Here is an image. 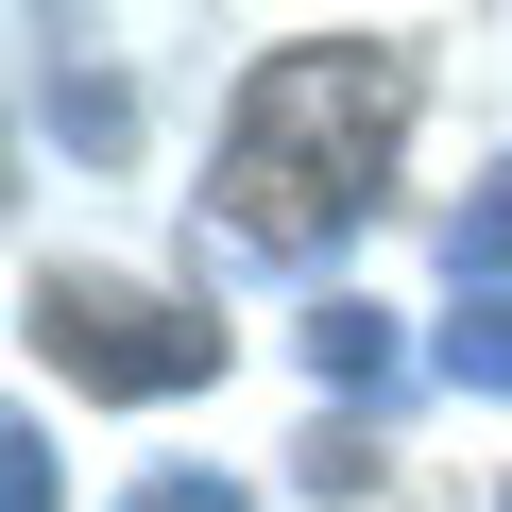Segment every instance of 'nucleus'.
Wrapping results in <instances>:
<instances>
[{
	"label": "nucleus",
	"instance_id": "f257e3e1",
	"mask_svg": "<svg viewBox=\"0 0 512 512\" xmlns=\"http://www.w3.org/2000/svg\"><path fill=\"white\" fill-rule=\"evenodd\" d=\"M393 137H410V52L393 35H291V52H256V86L222 120V171H205L222 239L239 256H325L376 205Z\"/></svg>",
	"mask_w": 512,
	"mask_h": 512
},
{
	"label": "nucleus",
	"instance_id": "f03ea898",
	"mask_svg": "<svg viewBox=\"0 0 512 512\" xmlns=\"http://www.w3.org/2000/svg\"><path fill=\"white\" fill-rule=\"evenodd\" d=\"M35 359H69L86 393H188V376H222V325L171 291H120V274H35Z\"/></svg>",
	"mask_w": 512,
	"mask_h": 512
},
{
	"label": "nucleus",
	"instance_id": "7ed1b4c3",
	"mask_svg": "<svg viewBox=\"0 0 512 512\" xmlns=\"http://www.w3.org/2000/svg\"><path fill=\"white\" fill-rule=\"evenodd\" d=\"M444 376H461V393H512V291H461V325H444Z\"/></svg>",
	"mask_w": 512,
	"mask_h": 512
},
{
	"label": "nucleus",
	"instance_id": "20e7f679",
	"mask_svg": "<svg viewBox=\"0 0 512 512\" xmlns=\"http://www.w3.org/2000/svg\"><path fill=\"white\" fill-rule=\"evenodd\" d=\"M308 376H325V393H376V376H393L376 308H325V325H308Z\"/></svg>",
	"mask_w": 512,
	"mask_h": 512
},
{
	"label": "nucleus",
	"instance_id": "39448f33",
	"mask_svg": "<svg viewBox=\"0 0 512 512\" xmlns=\"http://www.w3.org/2000/svg\"><path fill=\"white\" fill-rule=\"evenodd\" d=\"M461 291H512V171L461 205Z\"/></svg>",
	"mask_w": 512,
	"mask_h": 512
},
{
	"label": "nucleus",
	"instance_id": "423d86ee",
	"mask_svg": "<svg viewBox=\"0 0 512 512\" xmlns=\"http://www.w3.org/2000/svg\"><path fill=\"white\" fill-rule=\"evenodd\" d=\"M120 512H239V495H222V478H205V461H154V478H137V495H120Z\"/></svg>",
	"mask_w": 512,
	"mask_h": 512
},
{
	"label": "nucleus",
	"instance_id": "0eeeda50",
	"mask_svg": "<svg viewBox=\"0 0 512 512\" xmlns=\"http://www.w3.org/2000/svg\"><path fill=\"white\" fill-rule=\"evenodd\" d=\"M0 512H52V444L35 427H0Z\"/></svg>",
	"mask_w": 512,
	"mask_h": 512
}]
</instances>
